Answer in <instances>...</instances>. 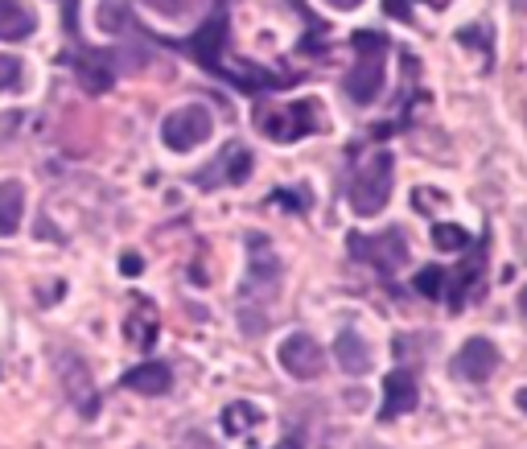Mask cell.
Here are the masks:
<instances>
[{
	"mask_svg": "<svg viewBox=\"0 0 527 449\" xmlns=\"http://www.w3.org/2000/svg\"><path fill=\"white\" fill-rule=\"evenodd\" d=\"M441 285H445V272L433 264L425 272H416V293H425V297H441Z\"/></svg>",
	"mask_w": 527,
	"mask_h": 449,
	"instance_id": "cell-18",
	"label": "cell"
},
{
	"mask_svg": "<svg viewBox=\"0 0 527 449\" xmlns=\"http://www.w3.org/2000/svg\"><path fill=\"white\" fill-rule=\"evenodd\" d=\"M519 309H523V318H527V289L519 293Z\"/></svg>",
	"mask_w": 527,
	"mask_h": 449,
	"instance_id": "cell-26",
	"label": "cell"
},
{
	"mask_svg": "<svg viewBox=\"0 0 527 449\" xmlns=\"http://www.w3.org/2000/svg\"><path fill=\"white\" fill-rule=\"evenodd\" d=\"M363 449H383V445H363Z\"/></svg>",
	"mask_w": 527,
	"mask_h": 449,
	"instance_id": "cell-28",
	"label": "cell"
},
{
	"mask_svg": "<svg viewBox=\"0 0 527 449\" xmlns=\"http://www.w3.org/2000/svg\"><path fill=\"white\" fill-rule=\"evenodd\" d=\"M392 182H396V161H392V153L379 149L375 157H367L359 165L355 182H350V206H355V215L375 219L392 198Z\"/></svg>",
	"mask_w": 527,
	"mask_h": 449,
	"instance_id": "cell-2",
	"label": "cell"
},
{
	"mask_svg": "<svg viewBox=\"0 0 527 449\" xmlns=\"http://www.w3.org/2000/svg\"><path fill=\"white\" fill-rule=\"evenodd\" d=\"M17 79H21V62L9 58V54H0V91L17 87Z\"/></svg>",
	"mask_w": 527,
	"mask_h": 449,
	"instance_id": "cell-20",
	"label": "cell"
},
{
	"mask_svg": "<svg viewBox=\"0 0 527 449\" xmlns=\"http://www.w3.org/2000/svg\"><path fill=\"white\" fill-rule=\"evenodd\" d=\"M383 9H388L392 17H400V21H408L412 13H408V0H383Z\"/></svg>",
	"mask_w": 527,
	"mask_h": 449,
	"instance_id": "cell-23",
	"label": "cell"
},
{
	"mask_svg": "<svg viewBox=\"0 0 527 449\" xmlns=\"http://www.w3.org/2000/svg\"><path fill=\"white\" fill-rule=\"evenodd\" d=\"M350 252L375 264L379 272H400L408 264V239L404 231H383V235H350Z\"/></svg>",
	"mask_w": 527,
	"mask_h": 449,
	"instance_id": "cell-5",
	"label": "cell"
},
{
	"mask_svg": "<svg viewBox=\"0 0 527 449\" xmlns=\"http://www.w3.org/2000/svg\"><path fill=\"white\" fill-rule=\"evenodd\" d=\"M38 33V9L29 0H0V42H25Z\"/></svg>",
	"mask_w": 527,
	"mask_h": 449,
	"instance_id": "cell-12",
	"label": "cell"
},
{
	"mask_svg": "<svg viewBox=\"0 0 527 449\" xmlns=\"http://www.w3.org/2000/svg\"><path fill=\"white\" fill-rule=\"evenodd\" d=\"M433 244H437L441 252H462V248L470 244V231L458 227V223H437V227H433Z\"/></svg>",
	"mask_w": 527,
	"mask_h": 449,
	"instance_id": "cell-17",
	"label": "cell"
},
{
	"mask_svg": "<svg viewBox=\"0 0 527 449\" xmlns=\"http://www.w3.org/2000/svg\"><path fill=\"white\" fill-rule=\"evenodd\" d=\"M334 359L346 375H367L371 371V347L355 334V330H342L334 338Z\"/></svg>",
	"mask_w": 527,
	"mask_h": 449,
	"instance_id": "cell-14",
	"label": "cell"
},
{
	"mask_svg": "<svg viewBox=\"0 0 527 449\" xmlns=\"http://www.w3.org/2000/svg\"><path fill=\"white\" fill-rule=\"evenodd\" d=\"M124 388L140 392V396H165L173 388V371H169V363H140L124 375Z\"/></svg>",
	"mask_w": 527,
	"mask_h": 449,
	"instance_id": "cell-13",
	"label": "cell"
},
{
	"mask_svg": "<svg viewBox=\"0 0 527 449\" xmlns=\"http://www.w3.org/2000/svg\"><path fill=\"white\" fill-rule=\"evenodd\" d=\"M330 5H334V9H342V13H350V9H359L363 0H330Z\"/></svg>",
	"mask_w": 527,
	"mask_h": 449,
	"instance_id": "cell-24",
	"label": "cell"
},
{
	"mask_svg": "<svg viewBox=\"0 0 527 449\" xmlns=\"http://www.w3.org/2000/svg\"><path fill=\"white\" fill-rule=\"evenodd\" d=\"M453 379H466V384H486L490 375L499 371V351H495V342H486V338H470L462 342V351L453 355Z\"/></svg>",
	"mask_w": 527,
	"mask_h": 449,
	"instance_id": "cell-9",
	"label": "cell"
},
{
	"mask_svg": "<svg viewBox=\"0 0 527 449\" xmlns=\"http://www.w3.org/2000/svg\"><path fill=\"white\" fill-rule=\"evenodd\" d=\"M301 445H305V441H301V433H289V437H285V445H276V449H301Z\"/></svg>",
	"mask_w": 527,
	"mask_h": 449,
	"instance_id": "cell-25",
	"label": "cell"
},
{
	"mask_svg": "<svg viewBox=\"0 0 527 449\" xmlns=\"http://www.w3.org/2000/svg\"><path fill=\"white\" fill-rule=\"evenodd\" d=\"M256 124L272 136L276 145H289V141H297V136H309V132H318L322 128V112H318V103L313 99H301V103H293V108H285V112H256Z\"/></svg>",
	"mask_w": 527,
	"mask_h": 449,
	"instance_id": "cell-4",
	"label": "cell"
},
{
	"mask_svg": "<svg viewBox=\"0 0 527 449\" xmlns=\"http://www.w3.org/2000/svg\"><path fill=\"white\" fill-rule=\"evenodd\" d=\"M519 408H523V412H527V388H523V392H519Z\"/></svg>",
	"mask_w": 527,
	"mask_h": 449,
	"instance_id": "cell-27",
	"label": "cell"
},
{
	"mask_svg": "<svg viewBox=\"0 0 527 449\" xmlns=\"http://www.w3.org/2000/svg\"><path fill=\"white\" fill-rule=\"evenodd\" d=\"M248 252H252V276L243 285V301H268L280 289V260L264 235H248Z\"/></svg>",
	"mask_w": 527,
	"mask_h": 449,
	"instance_id": "cell-6",
	"label": "cell"
},
{
	"mask_svg": "<svg viewBox=\"0 0 527 449\" xmlns=\"http://www.w3.org/2000/svg\"><path fill=\"white\" fill-rule=\"evenodd\" d=\"M210 132H215V116H210L202 103H186V108L165 116L161 141H165L169 153H190V149H198V145L210 141Z\"/></svg>",
	"mask_w": 527,
	"mask_h": 449,
	"instance_id": "cell-3",
	"label": "cell"
},
{
	"mask_svg": "<svg viewBox=\"0 0 527 449\" xmlns=\"http://www.w3.org/2000/svg\"><path fill=\"white\" fill-rule=\"evenodd\" d=\"M445 198L437 190H416V211H429V206H441Z\"/></svg>",
	"mask_w": 527,
	"mask_h": 449,
	"instance_id": "cell-21",
	"label": "cell"
},
{
	"mask_svg": "<svg viewBox=\"0 0 527 449\" xmlns=\"http://www.w3.org/2000/svg\"><path fill=\"white\" fill-rule=\"evenodd\" d=\"M416 379L412 371H392L388 379H383V408H379V421H396L404 417V412L416 408Z\"/></svg>",
	"mask_w": 527,
	"mask_h": 449,
	"instance_id": "cell-11",
	"label": "cell"
},
{
	"mask_svg": "<svg viewBox=\"0 0 527 449\" xmlns=\"http://www.w3.org/2000/svg\"><path fill=\"white\" fill-rule=\"evenodd\" d=\"M276 355H280V367H285L293 379H318L326 371V351L318 347V338L305 334V330L289 334L285 342H280Z\"/></svg>",
	"mask_w": 527,
	"mask_h": 449,
	"instance_id": "cell-7",
	"label": "cell"
},
{
	"mask_svg": "<svg viewBox=\"0 0 527 449\" xmlns=\"http://www.w3.org/2000/svg\"><path fill=\"white\" fill-rule=\"evenodd\" d=\"M25 219V186L5 178L0 182V235H17Z\"/></svg>",
	"mask_w": 527,
	"mask_h": 449,
	"instance_id": "cell-15",
	"label": "cell"
},
{
	"mask_svg": "<svg viewBox=\"0 0 527 449\" xmlns=\"http://www.w3.org/2000/svg\"><path fill=\"white\" fill-rule=\"evenodd\" d=\"M223 46H227V13L219 9L215 17H210L194 38L186 42V50L206 66L210 75H223Z\"/></svg>",
	"mask_w": 527,
	"mask_h": 449,
	"instance_id": "cell-10",
	"label": "cell"
},
{
	"mask_svg": "<svg viewBox=\"0 0 527 449\" xmlns=\"http://www.w3.org/2000/svg\"><path fill=\"white\" fill-rule=\"evenodd\" d=\"M145 5L153 13H161V17H169V21H178V17H186L194 9V0H145Z\"/></svg>",
	"mask_w": 527,
	"mask_h": 449,
	"instance_id": "cell-19",
	"label": "cell"
},
{
	"mask_svg": "<svg viewBox=\"0 0 527 449\" xmlns=\"http://www.w3.org/2000/svg\"><path fill=\"white\" fill-rule=\"evenodd\" d=\"M388 38L383 33H375V29H359L355 33V54H359V62H355V71H350L346 79H342V87H346V95L355 99V103H375L379 99V91H383V79H388Z\"/></svg>",
	"mask_w": 527,
	"mask_h": 449,
	"instance_id": "cell-1",
	"label": "cell"
},
{
	"mask_svg": "<svg viewBox=\"0 0 527 449\" xmlns=\"http://www.w3.org/2000/svg\"><path fill=\"white\" fill-rule=\"evenodd\" d=\"M120 272H124V276H140V272H145V260H140L136 252H128V256L120 260Z\"/></svg>",
	"mask_w": 527,
	"mask_h": 449,
	"instance_id": "cell-22",
	"label": "cell"
},
{
	"mask_svg": "<svg viewBox=\"0 0 527 449\" xmlns=\"http://www.w3.org/2000/svg\"><path fill=\"white\" fill-rule=\"evenodd\" d=\"M248 178H252V153L243 145H227L215 161H210V169H202L194 182L202 190H215V186H243Z\"/></svg>",
	"mask_w": 527,
	"mask_h": 449,
	"instance_id": "cell-8",
	"label": "cell"
},
{
	"mask_svg": "<svg viewBox=\"0 0 527 449\" xmlns=\"http://www.w3.org/2000/svg\"><path fill=\"white\" fill-rule=\"evenodd\" d=\"M260 421H264V412H260V408H252V404H231V408L223 412L227 437H239V433H248L243 425H260Z\"/></svg>",
	"mask_w": 527,
	"mask_h": 449,
	"instance_id": "cell-16",
	"label": "cell"
}]
</instances>
